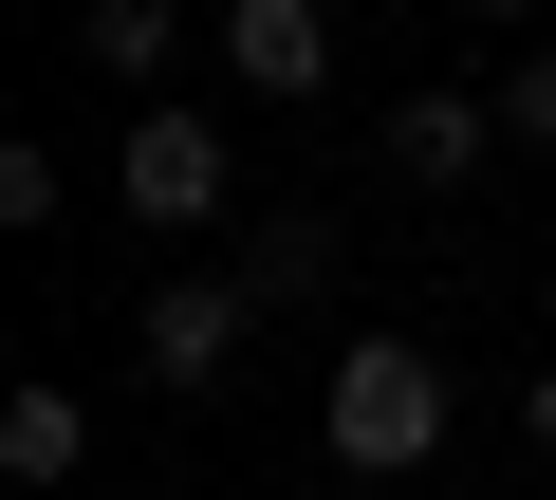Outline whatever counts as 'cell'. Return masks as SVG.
<instances>
[{
	"mask_svg": "<svg viewBox=\"0 0 556 500\" xmlns=\"http://www.w3.org/2000/svg\"><path fill=\"white\" fill-rule=\"evenodd\" d=\"M482 149H501V93H408L390 112V167L408 185H482Z\"/></svg>",
	"mask_w": 556,
	"mask_h": 500,
	"instance_id": "5b68a950",
	"label": "cell"
},
{
	"mask_svg": "<svg viewBox=\"0 0 556 500\" xmlns=\"http://www.w3.org/2000/svg\"><path fill=\"white\" fill-rule=\"evenodd\" d=\"M167 38H186L167 0H75V56H93V75H167Z\"/></svg>",
	"mask_w": 556,
	"mask_h": 500,
	"instance_id": "52a82bcc",
	"label": "cell"
},
{
	"mask_svg": "<svg viewBox=\"0 0 556 500\" xmlns=\"http://www.w3.org/2000/svg\"><path fill=\"white\" fill-rule=\"evenodd\" d=\"M316 445H334L353 482H427V463H445V371H427L408 334H353L334 389H316Z\"/></svg>",
	"mask_w": 556,
	"mask_h": 500,
	"instance_id": "6da1fadb",
	"label": "cell"
},
{
	"mask_svg": "<svg viewBox=\"0 0 556 500\" xmlns=\"http://www.w3.org/2000/svg\"><path fill=\"white\" fill-rule=\"evenodd\" d=\"M260 316H278L260 279H149V316H130V352H149V389H223Z\"/></svg>",
	"mask_w": 556,
	"mask_h": 500,
	"instance_id": "3957f363",
	"label": "cell"
},
{
	"mask_svg": "<svg viewBox=\"0 0 556 500\" xmlns=\"http://www.w3.org/2000/svg\"><path fill=\"white\" fill-rule=\"evenodd\" d=\"M223 75L260 93V112H298V93H334V20H316V0H223Z\"/></svg>",
	"mask_w": 556,
	"mask_h": 500,
	"instance_id": "277c9868",
	"label": "cell"
},
{
	"mask_svg": "<svg viewBox=\"0 0 556 500\" xmlns=\"http://www.w3.org/2000/svg\"><path fill=\"white\" fill-rule=\"evenodd\" d=\"M501 149H556V38H538V56L501 75Z\"/></svg>",
	"mask_w": 556,
	"mask_h": 500,
	"instance_id": "9c48e42d",
	"label": "cell"
},
{
	"mask_svg": "<svg viewBox=\"0 0 556 500\" xmlns=\"http://www.w3.org/2000/svg\"><path fill=\"white\" fill-rule=\"evenodd\" d=\"M223 185H241V167H223V130H204V112H130V130H112V204H130V222H167V241H186V222H223Z\"/></svg>",
	"mask_w": 556,
	"mask_h": 500,
	"instance_id": "7a4b0ae2",
	"label": "cell"
},
{
	"mask_svg": "<svg viewBox=\"0 0 556 500\" xmlns=\"http://www.w3.org/2000/svg\"><path fill=\"white\" fill-rule=\"evenodd\" d=\"M464 20H556V0H464Z\"/></svg>",
	"mask_w": 556,
	"mask_h": 500,
	"instance_id": "8fae6325",
	"label": "cell"
},
{
	"mask_svg": "<svg viewBox=\"0 0 556 500\" xmlns=\"http://www.w3.org/2000/svg\"><path fill=\"white\" fill-rule=\"evenodd\" d=\"M241 279H260V297H316V279H334V222H260Z\"/></svg>",
	"mask_w": 556,
	"mask_h": 500,
	"instance_id": "ba28073f",
	"label": "cell"
},
{
	"mask_svg": "<svg viewBox=\"0 0 556 500\" xmlns=\"http://www.w3.org/2000/svg\"><path fill=\"white\" fill-rule=\"evenodd\" d=\"M519 445H556V352H538V389H519Z\"/></svg>",
	"mask_w": 556,
	"mask_h": 500,
	"instance_id": "30bf717a",
	"label": "cell"
},
{
	"mask_svg": "<svg viewBox=\"0 0 556 500\" xmlns=\"http://www.w3.org/2000/svg\"><path fill=\"white\" fill-rule=\"evenodd\" d=\"M75 445H93V408H75L56 371H20V389H0V482H75Z\"/></svg>",
	"mask_w": 556,
	"mask_h": 500,
	"instance_id": "8992f818",
	"label": "cell"
}]
</instances>
